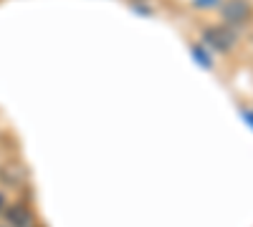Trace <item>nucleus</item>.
<instances>
[{
    "label": "nucleus",
    "mask_w": 253,
    "mask_h": 227,
    "mask_svg": "<svg viewBox=\"0 0 253 227\" xmlns=\"http://www.w3.org/2000/svg\"><path fill=\"white\" fill-rule=\"evenodd\" d=\"M233 40H236V35L228 33V31H223V28H210V31H205V43L213 46L215 51H228L230 46H233Z\"/></svg>",
    "instance_id": "f257e3e1"
},
{
    "label": "nucleus",
    "mask_w": 253,
    "mask_h": 227,
    "mask_svg": "<svg viewBox=\"0 0 253 227\" xmlns=\"http://www.w3.org/2000/svg\"><path fill=\"white\" fill-rule=\"evenodd\" d=\"M251 13V5H248V0H233V3H228L223 8V15L225 20H230V23H241V20H246Z\"/></svg>",
    "instance_id": "f03ea898"
},
{
    "label": "nucleus",
    "mask_w": 253,
    "mask_h": 227,
    "mask_svg": "<svg viewBox=\"0 0 253 227\" xmlns=\"http://www.w3.org/2000/svg\"><path fill=\"white\" fill-rule=\"evenodd\" d=\"M8 222H13L15 227H26L31 222V215L23 210V207H10L8 210Z\"/></svg>",
    "instance_id": "7ed1b4c3"
},
{
    "label": "nucleus",
    "mask_w": 253,
    "mask_h": 227,
    "mask_svg": "<svg viewBox=\"0 0 253 227\" xmlns=\"http://www.w3.org/2000/svg\"><path fill=\"white\" fill-rule=\"evenodd\" d=\"M193 56H195V58L200 61V64H203L205 68H210V66H213V61H210V58L205 56V51H203L200 46H193Z\"/></svg>",
    "instance_id": "20e7f679"
},
{
    "label": "nucleus",
    "mask_w": 253,
    "mask_h": 227,
    "mask_svg": "<svg viewBox=\"0 0 253 227\" xmlns=\"http://www.w3.org/2000/svg\"><path fill=\"white\" fill-rule=\"evenodd\" d=\"M195 3H198V5H215L218 0H195Z\"/></svg>",
    "instance_id": "39448f33"
},
{
    "label": "nucleus",
    "mask_w": 253,
    "mask_h": 227,
    "mask_svg": "<svg viewBox=\"0 0 253 227\" xmlns=\"http://www.w3.org/2000/svg\"><path fill=\"white\" fill-rule=\"evenodd\" d=\"M246 119H248V124H251V127H253V114H246Z\"/></svg>",
    "instance_id": "423d86ee"
},
{
    "label": "nucleus",
    "mask_w": 253,
    "mask_h": 227,
    "mask_svg": "<svg viewBox=\"0 0 253 227\" xmlns=\"http://www.w3.org/2000/svg\"><path fill=\"white\" fill-rule=\"evenodd\" d=\"M3 204H5V199H3V195H0V210H3Z\"/></svg>",
    "instance_id": "0eeeda50"
}]
</instances>
